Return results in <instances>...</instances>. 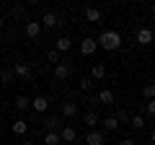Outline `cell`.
I'll return each instance as SVG.
<instances>
[{"mask_svg":"<svg viewBox=\"0 0 155 145\" xmlns=\"http://www.w3.org/2000/svg\"><path fill=\"white\" fill-rule=\"evenodd\" d=\"M96 44H98L101 49H106V52H116L119 47H122V34L114 31V29H106V31H101V34H98Z\"/></svg>","mask_w":155,"mask_h":145,"instance_id":"cell-1","label":"cell"},{"mask_svg":"<svg viewBox=\"0 0 155 145\" xmlns=\"http://www.w3.org/2000/svg\"><path fill=\"white\" fill-rule=\"evenodd\" d=\"M134 42H137L140 47H150L153 44V31H150L147 26H140L137 31H134Z\"/></svg>","mask_w":155,"mask_h":145,"instance_id":"cell-2","label":"cell"},{"mask_svg":"<svg viewBox=\"0 0 155 145\" xmlns=\"http://www.w3.org/2000/svg\"><path fill=\"white\" fill-rule=\"evenodd\" d=\"M28 106L34 109V114H44L47 109H49V99H47V96H34Z\"/></svg>","mask_w":155,"mask_h":145,"instance_id":"cell-3","label":"cell"},{"mask_svg":"<svg viewBox=\"0 0 155 145\" xmlns=\"http://www.w3.org/2000/svg\"><path fill=\"white\" fill-rule=\"evenodd\" d=\"M114 101H116V96H114V91H109V88H104V91H98V93H96V104L111 106Z\"/></svg>","mask_w":155,"mask_h":145,"instance_id":"cell-4","label":"cell"},{"mask_svg":"<svg viewBox=\"0 0 155 145\" xmlns=\"http://www.w3.org/2000/svg\"><path fill=\"white\" fill-rule=\"evenodd\" d=\"M39 23H41V29H54V26H60V18H57V13H52V11H47L44 13V16H41V21H39Z\"/></svg>","mask_w":155,"mask_h":145,"instance_id":"cell-5","label":"cell"},{"mask_svg":"<svg viewBox=\"0 0 155 145\" xmlns=\"http://www.w3.org/2000/svg\"><path fill=\"white\" fill-rule=\"evenodd\" d=\"M13 75H16V78H31V65H28V62H16V65H13Z\"/></svg>","mask_w":155,"mask_h":145,"instance_id":"cell-6","label":"cell"},{"mask_svg":"<svg viewBox=\"0 0 155 145\" xmlns=\"http://www.w3.org/2000/svg\"><path fill=\"white\" fill-rule=\"evenodd\" d=\"M96 49H98V44H96V39H93V36H85V39L80 42V52H83L85 57H91Z\"/></svg>","mask_w":155,"mask_h":145,"instance_id":"cell-7","label":"cell"},{"mask_svg":"<svg viewBox=\"0 0 155 145\" xmlns=\"http://www.w3.org/2000/svg\"><path fill=\"white\" fill-rule=\"evenodd\" d=\"M85 143L88 145H106V137H104V132H98V130H91V132L85 135Z\"/></svg>","mask_w":155,"mask_h":145,"instance_id":"cell-8","label":"cell"},{"mask_svg":"<svg viewBox=\"0 0 155 145\" xmlns=\"http://www.w3.org/2000/svg\"><path fill=\"white\" fill-rule=\"evenodd\" d=\"M70 70H72V67L67 65V62H57V65H54V78H57V80L70 78Z\"/></svg>","mask_w":155,"mask_h":145,"instance_id":"cell-9","label":"cell"},{"mask_svg":"<svg viewBox=\"0 0 155 145\" xmlns=\"http://www.w3.org/2000/svg\"><path fill=\"white\" fill-rule=\"evenodd\" d=\"M23 31H26V36H28V39H36L39 34H41V23H39V21H28Z\"/></svg>","mask_w":155,"mask_h":145,"instance_id":"cell-10","label":"cell"},{"mask_svg":"<svg viewBox=\"0 0 155 145\" xmlns=\"http://www.w3.org/2000/svg\"><path fill=\"white\" fill-rule=\"evenodd\" d=\"M101 18H104V13L98 11V8H85V21H91V23H101Z\"/></svg>","mask_w":155,"mask_h":145,"instance_id":"cell-11","label":"cell"},{"mask_svg":"<svg viewBox=\"0 0 155 145\" xmlns=\"http://www.w3.org/2000/svg\"><path fill=\"white\" fill-rule=\"evenodd\" d=\"M106 78V65L104 62H98V65L91 67V80H104Z\"/></svg>","mask_w":155,"mask_h":145,"instance_id":"cell-12","label":"cell"},{"mask_svg":"<svg viewBox=\"0 0 155 145\" xmlns=\"http://www.w3.org/2000/svg\"><path fill=\"white\" fill-rule=\"evenodd\" d=\"M75 137H78V132H75V127H62V132H60V140L62 143H75Z\"/></svg>","mask_w":155,"mask_h":145,"instance_id":"cell-13","label":"cell"},{"mask_svg":"<svg viewBox=\"0 0 155 145\" xmlns=\"http://www.w3.org/2000/svg\"><path fill=\"white\" fill-rule=\"evenodd\" d=\"M62 114H65L67 119L78 117V104H75V101H65V104H62Z\"/></svg>","mask_w":155,"mask_h":145,"instance_id":"cell-14","label":"cell"},{"mask_svg":"<svg viewBox=\"0 0 155 145\" xmlns=\"http://www.w3.org/2000/svg\"><path fill=\"white\" fill-rule=\"evenodd\" d=\"M11 130H13V135H26L28 132V122L26 119H16V122L11 124Z\"/></svg>","mask_w":155,"mask_h":145,"instance_id":"cell-15","label":"cell"},{"mask_svg":"<svg viewBox=\"0 0 155 145\" xmlns=\"http://www.w3.org/2000/svg\"><path fill=\"white\" fill-rule=\"evenodd\" d=\"M101 124H104L106 132H116V130H119V122H116V117H106Z\"/></svg>","mask_w":155,"mask_h":145,"instance_id":"cell-16","label":"cell"},{"mask_svg":"<svg viewBox=\"0 0 155 145\" xmlns=\"http://www.w3.org/2000/svg\"><path fill=\"white\" fill-rule=\"evenodd\" d=\"M70 47H72V39H67V36H60V39H57V47H54V49H57V52H67Z\"/></svg>","mask_w":155,"mask_h":145,"instance_id":"cell-17","label":"cell"},{"mask_svg":"<svg viewBox=\"0 0 155 145\" xmlns=\"http://www.w3.org/2000/svg\"><path fill=\"white\" fill-rule=\"evenodd\" d=\"M129 124H132L134 130H142L145 124H147V119H145V117H140V114H134V117H129Z\"/></svg>","mask_w":155,"mask_h":145,"instance_id":"cell-18","label":"cell"},{"mask_svg":"<svg viewBox=\"0 0 155 145\" xmlns=\"http://www.w3.org/2000/svg\"><path fill=\"white\" fill-rule=\"evenodd\" d=\"M28 104H31V99H26V96H16V109H18V112H26Z\"/></svg>","mask_w":155,"mask_h":145,"instance_id":"cell-19","label":"cell"},{"mask_svg":"<svg viewBox=\"0 0 155 145\" xmlns=\"http://www.w3.org/2000/svg\"><path fill=\"white\" fill-rule=\"evenodd\" d=\"M57 124H60L57 117H47L44 119V130H47V132H57Z\"/></svg>","mask_w":155,"mask_h":145,"instance_id":"cell-20","label":"cell"},{"mask_svg":"<svg viewBox=\"0 0 155 145\" xmlns=\"http://www.w3.org/2000/svg\"><path fill=\"white\" fill-rule=\"evenodd\" d=\"M62 140H60V135L57 132H47L44 135V145H60Z\"/></svg>","mask_w":155,"mask_h":145,"instance_id":"cell-21","label":"cell"},{"mask_svg":"<svg viewBox=\"0 0 155 145\" xmlns=\"http://www.w3.org/2000/svg\"><path fill=\"white\" fill-rule=\"evenodd\" d=\"M83 122H85V124H88V127H91V130H96V124H98V117H96V114H93V112H88V114H85V117H83Z\"/></svg>","mask_w":155,"mask_h":145,"instance_id":"cell-22","label":"cell"},{"mask_svg":"<svg viewBox=\"0 0 155 145\" xmlns=\"http://www.w3.org/2000/svg\"><path fill=\"white\" fill-rule=\"evenodd\" d=\"M47 60H49L52 65H57V62H62V60H60V52H57V49H49V52H47Z\"/></svg>","mask_w":155,"mask_h":145,"instance_id":"cell-23","label":"cell"},{"mask_svg":"<svg viewBox=\"0 0 155 145\" xmlns=\"http://www.w3.org/2000/svg\"><path fill=\"white\" fill-rule=\"evenodd\" d=\"M116 122H122V124H129V114L124 112V109H119V114H116Z\"/></svg>","mask_w":155,"mask_h":145,"instance_id":"cell-24","label":"cell"},{"mask_svg":"<svg viewBox=\"0 0 155 145\" xmlns=\"http://www.w3.org/2000/svg\"><path fill=\"white\" fill-rule=\"evenodd\" d=\"M93 86H96V80H91V78H83V80H80V88H83V91H91Z\"/></svg>","mask_w":155,"mask_h":145,"instance_id":"cell-25","label":"cell"},{"mask_svg":"<svg viewBox=\"0 0 155 145\" xmlns=\"http://www.w3.org/2000/svg\"><path fill=\"white\" fill-rule=\"evenodd\" d=\"M142 93H145V99L150 101V99H153V96H155V86H150V83H147V86H145V88H142Z\"/></svg>","mask_w":155,"mask_h":145,"instance_id":"cell-26","label":"cell"},{"mask_svg":"<svg viewBox=\"0 0 155 145\" xmlns=\"http://www.w3.org/2000/svg\"><path fill=\"white\" fill-rule=\"evenodd\" d=\"M145 114H147V117H153V114H155V101H153V99L145 104Z\"/></svg>","mask_w":155,"mask_h":145,"instance_id":"cell-27","label":"cell"},{"mask_svg":"<svg viewBox=\"0 0 155 145\" xmlns=\"http://www.w3.org/2000/svg\"><path fill=\"white\" fill-rule=\"evenodd\" d=\"M11 78H13V70H5V72H3V83H11Z\"/></svg>","mask_w":155,"mask_h":145,"instance_id":"cell-28","label":"cell"},{"mask_svg":"<svg viewBox=\"0 0 155 145\" xmlns=\"http://www.w3.org/2000/svg\"><path fill=\"white\" fill-rule=\"evenodd\" d=\"M119 145H137V143H134L132 137H124V140H122V143H119Z\"/></svg>","mask_w":155,"mask_h":145,"instance_id":"cell-29","label":"cell"},{"mask_svg":"<svg viewBox=\"0 0 155 145\" xmlns=\"http://www.w3.org/2000/svg\"><path fill=\"white\" fill-rule=\"evenodd\" d=\"M21 145H36V143H34V140H23Z\"/></svg>","mask_w":155,"mask_h":145,"instance_id":"cell-30","label":"cell"},{"mask_svg":"<svg viewBox=\"0 0 155 145\" xmlns=\"http://www.w3.org/2000/svg\"><path fill=\"white\" fill-rule=\"evenodd\" d=\"M3 26H5V18H3V16H0V29H3Z\"/></svg>","mask_w":155,"mask_h":145,"instance_id":"cell-31","label":"cell"},{"mask_svg":"<svg viewBox=\"0 0 155 145\" xmlns=\"http://www.w3.org/2000/svg\"><path fill=\"white\" fill-rule=\"evenodd\" d=\"M28 3H41V0H28Z\"/></svg>","mask_w":155,"mask_h":145,"instance_id":"cell-32","label":"cell"},{"mask_svg":"<svg viewBox=\"0 0 155 145\" xmlns=\"http://www.w3.org/2000/svg\"><path fill=\"white\" fill-rule=\"evenodd\" d=\"M60 145H62V143H60ZM65 145H67V143H65Z\"/></svg>","mask_w":155,"mask_h":145,"instance_id":"cell-33","label":"cell"},{"mask_svg":"<svg viewBox=\"0 0 155 145\" xmlns=\"http://www.w3.org/2000/svg\"><path fill=\"white\" fill-rule=\"evenodd\" d=\"M0 3H3V0H0Z\"/></svg>","mask_w":155,"mask_h":145,"instance_id":"cell-34","label":"cell"}]
</instances>
